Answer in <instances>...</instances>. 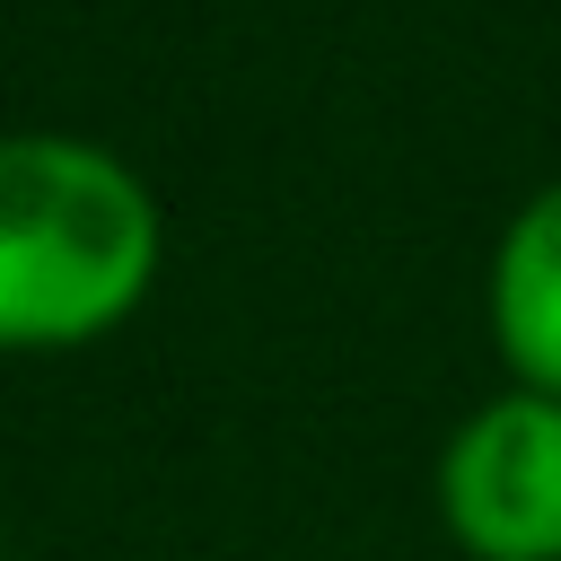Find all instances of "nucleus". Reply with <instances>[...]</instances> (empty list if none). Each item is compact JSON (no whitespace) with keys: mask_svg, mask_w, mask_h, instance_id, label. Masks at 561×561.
I'll return each mask as SVG.
<instances>
[{"mask_svg":"<svg viewBox=\"0 0 561 561\" xmlns=\"http://www.w3.org/2000/svg\"><path fill=\"white\" fill-rule=\"evenodd\" d=\"M149 184L70 131H0V351H79L158 280Z\"/></svg>","mask_w":561,"mask_h":561,"instance_id":"nucleus-1","label":"nucleus"},{"mask_svg":"<svg viewBox=\"0 0 561 561\" xmlns=\"http://www.w3.org/2000/svg\"><path fill=\"white\" fill-rule=\"evenodd\" d=\"M491 342L517 386L561 403V184H543L491 245Z\"/></svg>","mask_w":561,"mask_h":561,"instance_id":"nucleus-3","label":"nucleus"},{"mask_svg":"<svg viewBox=\"0 0 561 561\" xmlns=\"http://www.w3.org/2000/svg\"><path fill=\"white\" fill-rule=\"evenodd\" d=\"M438 517L473 561H561V403L491 394L438 456Z\"/></svg>","mask_w":561,"mask_h":561,"instance_id":"nucleus-2","label":"nucleus"}]
</instances>
